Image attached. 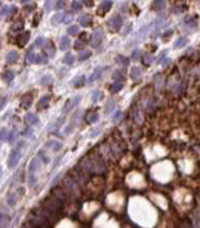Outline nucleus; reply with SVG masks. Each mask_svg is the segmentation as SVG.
Segmentation results:
<instances>
[{"label": "nucleus", "mask_w": 200, "mask_h": 228, "mask_svg": "<svg viewBox=\"0 0 200 228\" xmlns=\"http://www.w3.org/2000/svg\"><path fill=\"white\" fill-rule=\"evenodd\" d=\"M80 166L83 167V170L86 174H103L106 171V163L102 156H99L96 154L95 156H88L84 158L80 163Z\"/></svg>", "instance_id": "nucleus-1"}, {"label": "nucleus", "mask_w": 200, "mask_h": 228, "mask_svg": "<svg viewBox=\"0 0 200 228\" xmlns=\"http://www.w3.org/2000/svg\"><path fill=\"white\" fill-rule=\"evenodd\" d=\"M63 202L62 200H59L56 196H50V198H47L46 200L43 202L42 207H44L46 210H48L50 212H52V214H55L56 216H60V214H62L63 211Z\"/></svg>", "instance_id": "nucleus-2"}, {"label": "nucleus", "mask_w": 200, "mask_h": 228, "mask_svg": "<svg viewBox=\"0 0 200 228\" xmlns=\"http://www.w3.org/2000/svg\"><path fill=\"white\" fill-rule=\"evenodd\" d=\"M63 184H64L63 188L66 190V192H68V194H71L74 196H80V187H79L78 180L75 178H72L71 175H67L63 180Z\"/></svg>", "instance_id": "nucleus-3"}, {"label": "nucleus", "mask_w": 200, "mask_h": 228, "mask_svg": "<svg viewBox=\"0 0 200 228\" xmlns=\"http://www.w3.org/2000/svg\"><path fill=\"white\" fill-rule=\"evenodd\" d=\"M103 38H104V32H103V28H96L92 34V38H91V44L92 47H99L100 44L103 42Z\"/></svg>", "instance_id": "nucleus-4"}, {"label": "nucleus", "mask_w": 200, "mask_h": 228, "mask_svg": "<svg viewBox=\"0 0 200 228\" xmlns=\"http://www.w3.org/2000/svg\"><path fill=\"white\" fill-rule=\"evenodd\" d=\"M108 26H110V28L114 32H118L120 28H122V26H123L122 16H120V15H114L110 20H108Z\"/></svg>", "instance_id": "nucleus-5"}, {"label": "nucleus", "mask_w": 200, "mask_h": 228, "mask_svg": "<svg viewBox=\"0 0 200 228\" xmlns=\"http://www.w3.org/2000/svg\"><path fill=\"white\" fill-rule=\"evenodd\" d=\"M82 100V98L80 96H75V98H71L68 99L66 103H64V107H63V114H68L70 111H72L74 108L78 106L79 102Z\"/></svg>", "instance_id": "nucleus-6"}, {"label": "nucleus", "mask_w": 200, "mask_h": 228, "mask_svg": "<svg viewBox=\"0 0 200 228\" xmlns=\"http://www.w3.org/2000/svg\"><path fill=\"white\" fill-rule=\"evenodd\" d=\"M20 158H22L20 150H19V148H15V150L11 152L10 159H8V167H10V168H15L16 166H18Z\"/></svg>", "instance_id": "nucleus-7"}, {"label": "nucleus", "mask_w": 200, "mask_h": 228, "mask_svg": "<svg viewBox=\"0 0 200 228\" xmlns=\"http://www.w3.org/2000/svg\"><path fill=\"white\" fill-rule=\"evenodd\" d=\"M111 7H112V0H103L102 4L98 7V15H100V16L106 15L107 12L111 10Z\"/></svg>", "instance_id": "nucleus-8"}, {"label": "nucleus", "mask_w": 200, "mask_h": 228, "mask_svg": "<svg viewBox=\"0 0 200 228\" xmlns=\"http://www.w3.org/2000/svg\"><path fill=\"white\" fill-rule=\"evenodd\" d=\"M43 51L48 58H54L55 56V47H54V44H52V42H50V40H47L46 44L43 46Z\"/></svg>", "instance_id": "nucleus-9"}, {"label": "nucleus", "mask_w": 200, "mask_h": 228, "mask_svg": "<svg viewBox=\"0 0 200 228\" xmlns=\"http://www.w3.org/2000/svg\"><path fill=\"white\" fill-rule=\"evenodd\" d=\"M32 99H34V96H32L31 94H26L22 98V102H20V107L24 108V110H28V108L31 107L32 104Z\"/></svg>", "instance_id": "nucleus-10"}, {"label": "nucleus", "mask_w": 200, "mask_h": 228, "mask_svg": "<svg viewBox=\"0 0 200 228\" xmlns=\"http://www.w3.org/2000/svg\"><path fill=\"white\" fill-rule=\"evenodd\" d=\"M79 23H80V26L84 27V28L91 27L92 26V16L90 14L82 15V16H80V19H79Z\"/></svg>", "instance_id": "nucleus-11"}, {"label": "nucleus", "mask_w": 200, "mask_h": 228, "mask_svg": "<svg viewBox=\"0 0 200 228\" xmlns=\"http://www.w3.org/2000/svg\"><path fill=\"white\" fill-rule=\"evenodd\" d=\"M98 119H99V115H98V112H96V111H94V110L87 111V114H86V122L88 124L96 123V122H98Z\"/></svg>", "instance_id": "nucleus-12"}, {"label": "nucleus", "mask_w": 200, "mask_h": 228, "mask_svg": "<svg viewBox=\"0 0 200 228\" xmlns=\"http://www.w3.org/2000/svg\"><path fill=\"white\" fill-rule=\"evenodd\" d=\"M52 195L56 196L59 200H62L63 203L67 200V194H66V190H64V188H59V187L55 188V190L52 191Z\"/></svg>", "instance_id": "nucleus-13"}, {"label": "nucleus", "mask_w": 200, "mask_h": 228, "mask_svg": "<svg viewBox=\"0 0 200 228\" xmlns=\"http://www.w3.org/2000/svg\"><path fill=\"white\" fill-rule=\"evenodd\" d=\"M164 7H166V0H154V2L151 3V10L152 11H163Z\"/></svg>", "instance_id": "nucleus-14"}, {"label": "nucleus", "mask_w": 200, "mask_h": 228, "mask_svg": "<svg viewBox=\"0 0 200 228\" xmlns=\"http://www.w3.org/2000/svg\"><path fill=\"white\" fill-rule=\"evenodd\" d=\"M30 36L31 35H30V32H28V31L22 32V35L18 38V44H19L20 47H24L28 43V40H30Z\"/></svg>", "instance_id": "nucleus-15"}, {"label": "nucleus", "mask_w": 200, "mask_h": 228, "mask_svg": "<svg viewBox=\"0 0 200 228\" xmlns=\"http://www.w3.org/2000/svg\"><path fill=\"white\" fill-rule=\"evenodd\" d=\"M46 147L51 148L52 151H59V150H62L63 144L60 142H56V140H48V142L46 143Z\"/></svg>", "instance_id": "nucleus-16"}, {"label": "nucleus", "mask_w": 200, "mask_h": 228, "mask_svg": "<svg viewBox=\"0 0 200 228\" xmlns=\"http://www.w3.org/2000/svg\"><path fill=\"white\" fill-rule=\"evenodd\" d=\"M40 167V162L39 159H32L30 163V167H28V171H30V175H35V172L38 171V168Z\"/></svg>", "instance_id": "nucleus-17"}, {"label": "nucleus", "mask_w": 200, "mask_h": 228, "mask_svg": "<svg viewBox=\"0 0 200 228\" xmlns=\"http://www.w3.org/2000/svg\"><path fill=\"white\" fill-rule=\"evenodd\" d=\"M18 59H19V54L16 51H11V52H8L7 54V63L8 64H14L18 62Z\"/></svg>", "instance_id": "nucleus-18"}, {"label": "nucleus", "mask_w": 200, "mask_h": 228, "mask_svg": "<svg viewBox=\"0 0 200 228\" xmlns=\"http://www.w3.org/2000/svg\"><path fill=\"white\" fill-rule=\"evenodd\" d=\"M130 76L132 80H139L140 76H142V70L139 67H132L131 68V72H130Z\"/></svg>", "instance_id": "nucleus-19"}, {"label": "nucleus", "mask_w": 200, "mask_h": 228, "mask_svg": "<svg viewBox=\"0 0 200 228\" xmlns=\"http://www.w3.org/2000/svg\"><path fill=\"white\" fill-rule=\"evenodd\" d=\"M48 103H50V96H43V98L39 100V103H38V110L39 111L46 110V108L48 107Z\"/></svg>", "instance_id": "nucleus-20"}, {"label": "nucleus", "mask_w": 200, "mask_h": 228, "mask_svg": "<svg viewBox=\"0 0 200 228\" xmlns=\"http://www.w3.org/2000/svg\"><path fill=\"white\" fill-rule=\"evenodd\" d=\"M104 71H106V68H104V67H99V68H96V71L94 72V75H92L91 78H90V83H94L95 80H98V79L100 78V76H102V74H103Z\"/></svg>", "instance_id": "nucleus-21"}, {"label": "nucleus", "mask_w": 200, "mask_h": 228, "mask_svg": "<svg viewBox=\"0 0 200 228\" xmlns=\"http://www.w3.org/2000/svg\"><path fill=\"white\" fill-rule=\"evenodd\" d=\"M122 88H123V82L116 80L114 84H111V86H110V91L112 92V94H116V92H119Z\"/></svg>", "instance_id": "nucleus-22"}, {"label": "nucleus", "mask_w": 200, "mask_h": 228, "mask_svg": "<svg viewBox=\"0 0 200 228\" xmlns=\"http://www.w3.org/2000/svg\"><path fill=\"white\" fill-rule=\"evenodd\" d=\"M84 83H86V78H84L83 75H80V76H78V78H75V79H74V82H72V84H74V87H76V88L83 87V86H84Z\"/></svg>", "instance_id": "nucleus-23"}, {"label": "nucleus", "mask_w": 200, "mask_h": 228, "mask_svg": "<svg viewBox=\"0 0 200 228\" xmlns=\"http://www.w3.org/2000/svg\"><path fill=\"white\" fill-rule=\"evenodd\" d=\"M26 122H27V124H30V126H36V124L39 123V119L36 118V115H34V114H28L26 116Z\"/></svg>", "instance_id": "nucleus-24"}, {"label": "nucleus", "mask_w": 200, "mask_h": 228, "mask_svg": "<svg viewBox=\"0 0 200 228\" xmlns=\"http://www.w3.org/2000/svg\"><path fill=\"white\" fill-rule=\"evenodd\" d=\"M23 28H24V22L23 20H18V22H15L11 26V31L12 32H19V31H22Z\"/></svg>", "instance_id": "nucleus-25"}, {"label": "nucleus", "mask_w": 200, "mask_h": 228, "mask_svg": "<svg viewBox=\"0 0 200 228\" xmlns=\"http://www.w3.org/2000/svg\"><path fill=\"white\" fill-rule=\"evenodd\" d=\"M70 39L67 38V36H63L62 39H60V50L62 51H66L68 50V47H70Z\"/></svg>", "instance_id": "nucleus-26"}, {"label": "nucleus", "mask_w": 200, "mask_h": 228, "mask_svg": "<svg viewBox=\"0 0 200 228\" xmlns=\"http://www.w3.org/2000/svg\"><path fill=\"white\" fill-rule=\"evenodd\" d=\"M116 63L119 64V66H128V63H130V60H128V58H126V56H123V55H118L116 56Z\"/></svg>", "instance_id": "nucleus-27"}, {"label": "nucleus", "mask_w": 200, "mask_h": 228, "mask_svg": "<svg viewBox=\"0 0 200 228\" xmlns=\"http://www.w3.org/2000/svg\"><path fill=\"white\" fill-rule=\"evenodd\" d=\"M186 26L191 30H195L198 27V22H196V18H187L186 19Z\"/></svg>", "instance_id": "nucleus-28"}, {"label": "nucleus", "mask_w": 200, "mask_h": 228, "mask_svg": "<svg viewBox=\"0 0 200 228\" xmlns=\"http://www.w3.org/2000/svg\"><path fill=\"white\" fill-rule=\"evenodd\" d=\"M34 47L30 50V52H28V56H27V62L30 63V64H35L36 63V55H38V54H35V52H34Z\"/></svg>", "instance_id": "nucleus-29"}, {"label": "nucleus", "mask_w": 200, "mask_h": 228, "mask_svg": "<svg viewBox=\"0 0 200 228\" xmlns=\"http://www.w3.org/2000/svg\"><path fill=\"white\" fill-rule=\"evenodd\" d=\"M148 30H150V27H148V26H147V27H143L142 30L139 31V34H138V36H136V39L134 40V43L136 42V40H143L144 38H146V36H147V31H148Z\"/></svg>", "instance_id": "nucleus-30"}, {"label": "nucleus", "mask_w": 200, "mask_h": 228, "mask_svg": "<svg viewBox=\"0 0 200 228\" xmlns=\"http://www.w3.org/2000/svg\"><path fill=\"white\" fill-rule=\"evenodd\" d=\"M152 60H154V56H152L151 54H143L142 55V62L144 66H150V64L152 63Z\"/></svg>", "instance_id": "nucleus-31"}, {"label": "nucleus", "mask_w": 200, "mask_h": 228, "mask_svg": "<svg viewBox=\"0 0 200 228\" xmlns=\"http://www.w3.org/2000/svg\"><path fill=\"white\" fill-rule=\"evenodd\" d=\"M2 78H3V80H4V82L11 83L12 80H14V78H15V74H14V72H12V71H6V72H4V74H3V76H2Z\"/></svg>", "instance_id": "nucleus-32"}, {"label": "nucleus", "mask_w": 200, "mask_h": 228, "mask_svg": "<svg viewBox=\"0 0 200 228\" xmlns=\"http://www.w3.org/2000/svg\"><path fill=\"white\" fill-rule=\"evenodd\" d=\"M187 43H188V39L187 38H180V39L176 40V43L174 44V47L175 48H183V47L187 46Z\"/></svg>", "instance_id": "nucleus-33"}, {"label": "nucleus", "mask_w": 200, "mask_h": 228, "mask_svg": "<svg viewBox=\"0 0 200 228\" xmlns=\"http://www.w3.org/2000/svg\"><path fill=\"white\" fill-rule=\"evenodd\" d=\"M63 63L67 64V66H72V64L75 63V56L72 54H67L66 56H64V59H63Z\"/></svg>", "instance_id": "nucleus-34"}, {"label": "nucleus", "mask_w": 200, "mask_h": 228, "mask_svg": "<svg viewBox=\"0 0 200 228\" xmlns=\"http://www.w3.org/2000/svg\"><path fill=\"white\" fill-rule=\"evenodd\" d=\"M48 62V56L46 54L36 55V64H46Z\"/></svg>", "instance_id": "nucleus-35"}, {"label": "nucleus", "mask_w": 200, "mask_h": 228, "mask_svg": "<svg viewBox=\"0 0 200 228\" xmlns=\"http://www.w3.org/2000/svg\"><path fill=\"white\" fill-rule=\"evenodd\" d=\"M16 202H18V195H16L15 192H11V194L8 195V204H10V206H15Z\"/></svg>", "instance_id": "nucleus-36"}, {"label": "nucleus", "mask_w": 200, "mask_h": 228, "mask_svg": "<svg viewBox=\"0 0 200 228\" xmlns=\"http://www.w3.org/2000/svg\"><path fill=\"white\" fill-rule=\"evenodd\" d=\"M91 55H92V52H91V51H83L82 54L79 55V62H84V60L90 59V58H91Z\"/></svg>", "instance_id": "nucleus-37"}, {"label": "nucleus", "mask_w": 200, "mask_h": 228, "mask_svg": "<svg viewBox=\"0 0 200 228\" xmlns=\"http://www.w3.org/2000/svg\"><path fill=\"white\" fill-rule=\"evenodd\" d=\"M38 156H39V159L42 160L44 164H48V163H50V158H48V156L46 155V152H44V151H39V152H38Z\"/></svg>", "instance_id": "nucleus-38"}, {"label": "nucleus", "mask_w": 200, "mask_h": 228, "mask_svg": "<svg viewBox=\"0 0 200 228\" xmlns=\"http://www.w3.org/2000/svg\"><path fill=\"white\" fill-rule=\"evenodd\" d=\"M71 8H72V11L78 12V11L82 10V3H80L79 0H74V2L71 3Z\"/></svg>", "instance_id": "nucleus-39"}, {"label": "nucleus", "mask_w": 200, "mask_h": 228, "mask_svg": "<svg viewBox=\"0 0 200 228\" xmlns=\"http://www.w3.org/2000/svg\"><path fill=\"white\" fill-rule=\"evenodd\" d=\"M8 222H10V218L4 214H0V227H6Z\"/></svg>", "instance_id": "nucleus-40"}, {"label": "nucleus", "mask_w": 200, "mask_h": 228, "mask_svg": "<svg viewBox=\"0 0 200 228\" xmlns=\"http://www.w3.org/2000/svg\"><path fill=\"white\" fill-rule=\"evenodd\" d=\"M62 20H63V14H56L54 18H52V24L58 26V24L62 23Z\"/></svg>", "instance_id": "nucleus-41"}, {"label": "nucleus", "mask_w": 200, "mask_h": 228, "mask_svg": "<svg viewBox=\"0 0 200 228\" xmlns=\"http://www.w3.org/2000/svg\"><path fill=\"white\" fill-rule=\"evenodd\" d=\"M71 22H72V15L70 14V12H64V14H63V20H62V23L68 24V23H71Z\"/></svg>", "instance_id": "nucleus-42"}, {"label": "nucleus", "mask_w": 200, "mask_h": 228, "mask_svg": "<svg viewBox=\"0 0 200 228\" xmlns=\"http://www.w3.org/2000/svg\"><path fill=\"white\" fill-rule=\"evenodd\" d=\"M46 42L47 40L43 38V36H39L38 39H36V42H35V47H42L43 48V46L46 44Z\"/></svg>", "instance_id": "nucleus-43"}, {"label": "nucleus", "mask_w": 200, "mask_h": 228, "mask_svg": "<svg viewBox=\"0 0 200 228\" xmlns=\"http://www.w3.org/2000/svg\"><path fill=\"white\" fill-rule=\"evenodd\" d=\"M68 34L75 36V35H79V27L78 26H71L70 28H68Z\"/></svg>", "instance_id": "nucleus-44"}, {"label": "nucleus", "mask_w": 200, "mask_h": 228, "mask_svg": "<svg viewBox=\"0 0 200 228\" xmlns=\"http://www.w3.org/2000/svg\"><path fill=\"white\" fill-rule=\"evenodd\" d=\"M8 135H10V131L7 128H3L0 131V140H8Z\"/></svg>", "instance_id": "nucleus-45"}, {"label": "nucleus", "mask_w": 200, "mask_h": 228, "mask_svg": "<svg viewBox=\"0 0 200 228\" xmlns=\"http://www.w3.org/2000/svg\"><path fill=\"white\" fill-rule=\"evenodd\" d=\"M52 82V78L50 75H46V76H43L42 78V80H40V83L43 84V86H47V84H50Z\"/></svg>", "instance_id": "nucleus-46"}, {"label": "nucleus", "mask_w": 200, "mask_h": 228, "mask_svg": "<svg viewBox=\"0 0 200 228\" xmlns=\"http://www.w3.org/2000/svg\"><path fill=\"white\" fill-rule=\"evenodd\" d=\"M75 50H82V48L86 47V42H83V40H78V42H75Z\"/></svg>", "instance_id": "nucleus-47"}, {"label": "nucleus", "mask_w": 200, "mask_h": 228, "mask_svg": "<svg viewBox=\"0 0 200 228\" xmlns=\"http://www.w3.org/2000/svg\"><path fill=\"white\" fill-rule=\"evenodd\" d=\"M64 7H66L64 0H58V3L55 4V10H64Z\"/></svg>", "instance_id": "nucleus-48"}, {"label": "nucleus", "mask_w": 200, "mask_h": 228, "mask_svg": "<svg viewBox=\"0 0 200 228\" xmlns=\"http://www.w3.org/2000/svg\"><path fill=\"white\" fill-rule=\"evenodd\" d=\"M131 58L134 59V60H138V59H140V58H142V52H140L139 50H135L134 52H132V56H131Z\"/></svg>", "instance_id": "nucleus-49"}, {"label": "nucleus", "mask_w": 200, "mask_h": 228, "mask_svg": "<svg viewBox=\"0 0 200 228\" xmlns=\"http://www.w3.org/2000/svg\"><path fill=\"white\" fill-rule=\"evenodd\" d=\"M114 79L115 80H119V82H123V80H124V76H123V74H122V72H118V71H116L115 72V75H114Z\"/></svg>", "instance_id": "nucleus-50"}, {"label": "nucleus", "mask_w": 200, "mask_h": 228, "mask_svg": "<svg viewBox=\"0 0 200 228\" xmlns=\"http://www.w3.org/2000/svg\"><path fill=\"white\" fill-rule=\"evenodd\" d=\"M42 15H43L42 12H39V14L35 16V19H34V23H32V26H34V27H38V24H39V22H40V18H42Z\"/></svg>", "instance_id": "nucleus-51"}, {"label": "nucleus", "mask_w": 200, "mask_h": 228, "mask_svg": "<svg viewBox=\"0 0 200 228\" xmlns=\"http://www.w3.org/2000/svg\"><path fill=\"white\" fill-rule=\"evenodd\" d=\"M8 8H10L8 6H4L2 10H0V18H6L7 14H8Z\"/></svg>", "instance_id": "nucleus-52"}, {"label": "nucleus", "mask_w": 200, "mask_h": 228, "mask_svg": "<svg viewBox=\"0 0 200 228\" xmlns=\"http://www.w3.org/2000/svg\"><path fill=\"white\" fill-rule=\"evenodd\" d=\"M100 95H102V94H100V91H95L94 94H92V102H94V103L98 102L99 98H100Z\"/></svg>", "instance_id": "nucleus-53"}, {"label": "nucleus", "mask_w": 200, "mask_h": 228, "mask_svg": "<svg viewBox=\"0 0 200 228\" xmlns=\"http://www.w3.org/2000/svg\"><path fill=\"white\" fill-rule=\"evenodd\" d=\"M63 122H64V118H59V120H58V122H56V123L54 124V126H52V127H54V128H52V130H58V128H59V127L63 124Z\"/></svg>", "instance_id": "nucleus-54"}, {"label": "nucleus", "mask_w": 200, "mask_h": 228, "mask_svg": "<svg viewBox=\"0 0 200 228\" xmlns=\"http://www.w3.org/2000/svg\"><path fill=\"white\" fill-rule=\"evenodd\" d=\"M16 10H18V8H16L15 6H11L10 8H8V14H7V16H12V15H15V14H16Z\"/></svg>", "instance_id": "nucleus-55"}, {"label": "nucleus", "mask_w": 200, "mask_h": 228, "mask_svg": "<svg viewBox=\"0 0 200 228\" xmlns=\"http://www.w3.org/2000/svg\"><path fill=\"white\" fill-rule=\"evenodd\" d=\"M122 111H118V112H116V114H115V116H114V123H116V122H119V120H120V118H122Z\"/></svg>", "instance_id": "nucleus-56"}, {"label": "nucleus", "mask_w": 200, "mask_h": 228, "mask_svg": "<svg viewBox=\"0 0 200 228\" xmlns=\"http://www.w3.org/2000/svg\"><path fill=\"white\" fill-rule=\"evenodd\" d=\"M172 34H174V31H172V30H168V31H166V34L163 35V39H164V40H167L168 38H171V36H172Z\"/></svg>", "instance_id": "nucleus-57"}, {"label": "nucleus", "mask_w": 200, "mask_h": 228, "mask_svg": "<svg viewBox=\"0 0 200 228\" xmlns=\"http://www.w3.org/2000/svg\"><path fill=\"white\" fill-rule=\"evenodd\" d=\"M6 103H7V98L6 96H0V110L6 106Z\"/></svg>", "instance_id": "nucleus-58"}, {"label": "nucleus", "mask_w": 200, "mask_h": 228, "mask_svg": "<svg viewBox=\"0 0 200 228\" xmlns=\"http://www.w3.org/2000/svg\"><path fill=\"white\" fill-rule=\"evenodd\" d=\"M164 20H166V18H164V16H162V18H159L158 20H156V27H159V26H163V24L166 23V22H164Z\"/></svg>", "instance_id": "nucleus-59"}, {"label": "nucleus", "mask_w": 200, "mask_h": 228, "mask_svg": "<svg viewBox=\"0 0 200 228\" xmlns=\"http://www.w3.org/2000/svg\"><path fill=\"white\" fill-rule=\"evenodd\" d=\"M83 4L86 7H94V0H83Z\"/></svg>", "instance_id": "nucleus-60"}, {"label": "nucleus", "mask_w": 200, "mask_h": 228, "mask_svg": "<svg viewBox=\"0 0 200 228\" xmlns=\"http://www.w3.org/2000/svg\"><path fill=\"white\" fill-rule=\"evenodd\" d=\"M32 10H34V6H27V7H24V12H26V14H30Z\"/></svg>", "instance_id": "nucleus-61"}, {"label": "nucleus", "mask_w": 200, "mask_h": 228, "mask_svg": "<svg viewBox=\"0 0 200 228\" xmlns=\"http://www.w3.org/2000/svg\"><path fill=\"white\" fill-rule=\"evenodd\" d=\"M51 2H52V0H47V2H46V7H44V8H46V11H50V8H51Z\"/></svg>", "instance_id": "nucleus-62"}, {"label": "nucleus", "mask_w": 200, "mask_h": 228, "mask_svg": "<svg viewBox=\"0 0 200 228\" xmlns=\"http://www.w3.org/2000/svg\"><path fill=\"white\" fill-rule=\"evenodd\" d=\"M87 39V34L86 32H82V34H80V40H86Z\"/></svg>", "instance_id": "nucleus-63"}, {"label": "nucleus", "mask_w": 200, "mask_h": 228, "mask_svg": "<svg viewBox=\"0 0 200 228\" xmlns=\"http://www.w3.org/2000/svg\"><path fill=\"white\" fill-rule=\"evenodd\" d=\"M20 2H22V3H27L28 0H20Z\"/></svg>", "instance_id": "nucleus-64"}]
</instances>
